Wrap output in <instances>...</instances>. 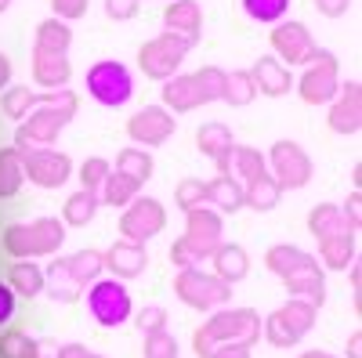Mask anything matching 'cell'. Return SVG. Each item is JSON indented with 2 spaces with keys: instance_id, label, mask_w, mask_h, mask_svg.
<instances>
[{
  "instance_id": "cell-1",
  "label": "cell",
  "mask_w": 362,
  "mask_h": 358,
  "mask_svg": "<svg viewBox=\"0 0 362 358\" xmlns=\"http://www.w3.org/2000/svg\"><path fill=\"white\" fill-rule=\"evenodd\" d=\"M69 44L73 29L58 18H47L37 25V44H33V80L51 91H66V83L73 76L69 69Z\"/></svg>"
},
{
  "instance_id": "cell-2",
  "label": "cell",
  "mask_w": 362,
  "mask_h": 358,
  "mask_svg": "<svg viewBox=\"0 0 362 358\" xmlns=\"http://www.w3.org/2000/svg\"><path fill=\"white\" fill-rule=\"evenodd\" d=\"M221 83H225V73L218 66H203L196 73H185V76H170L163 83V105L167 112H192L206 102H218L221 98Z\"/></svg>"
},
{
  "instance_id": "cell-3",
  "label": "cell",
  "mask_w": 362,
  "mask_h": 358,
  "mask_svg": "<svg viewBox=\"0 0 362 358\" xmlns=\"http://www.w3.org/2000/svg\"><path fill=\"white\" fill-rule=\"evenodd\" d=\"M268 268L276 275H283L290 293H305L312 304H322V297H326L322 272H319V264L305 250H297V246H272L268 250Z\"/></svg>"
},
{
  "instance_id": "cell-4",
  "label": "cell",
  "mask_w": 362,
  "mask_h": 358,
  "mask_svg": "<svg viewBox=\"0 0 362 358\" xmlns=\"http://www.w3.org/2000/svg\"><path fill=\"white\" fill-rule=\"evenodd\" d=\"M76 112V95L73 91H54L47 95V102L37 109V112H29L22 119V127H18V148H29V145H51L58 138V131H62L69 119Z\"/></svg>"
},
{
  "instance_id": "cell-5",
  "label": "cell",
  "mask_w": 362,
  "mask_h": 358,
  "mask_svg": "<svg viewBox=\"0 0 362 358\" xmlns=\"http://www.w3.org/2000/svg\"><path fill=\"white\" fill-rule=\"evenodd\" d=\"M257 337H261V318L254 311H218L196 333L192 347H196V354L206 358L210 351H218L225 344H254Z\"/></svg>"
},
{
  "instance_id": "cell-6",
  "label": "cell",
  "mask_w": 362,
  "mask_h": 358,
  "mask_svg": "<svg viewBox=\"0 0 362 358\" xmlns=\"http://www.w3.org/2000/svg\"><path fill=\"white\" fill-rule=\"evenodd\" d=\"M218 246H221V217L214 210L196 206V210H189V232H185V239H177V243L170 246V261L181 264V268H192L199 257L214 253Z\"/></svg>"
},
{
  "instance_id": "cell-7",
  "label": "cell",
  "mask_w": 362,
  "mask_h": 358,
  "mask_svg": "<svg viewBox=\"0 0 362 358\" xmlns=\"http://www.w3.org/2000/svg\"><path fill=\"white\" fill-rule=\"evenodd\" d=\"M62 239H66L62 221L40 217L33 225H11L4 232V246L15 257H44V253H54L58 246H62Z\"/></svg>"
},
{
  "instance_id": "cell-8",
  "label": "cell",
  "mask_w": 362,
  "mask_h": 358,
  "mask_svg": "<svg viewBox=\"0 0 362 358\" xmlns=\"http://www.w3.org/2000/svg\"><path fill=\"white\" fill-rule=\"evenodd\" d=\"M192 47H196L192 40L174 37V33H167V29H163L156 40H148V44L138 51V66H141L145 76H153V80H163V83H167L170 76H177L181 62L189 58Z\"/></svg>"
},
{
  "instance_id": "cell-9",
  "label": "cell",
  "mask_w": 362,
  "mask_h": 358,
  "mask_svg": "<svg viewBox=\"0 0 362 358\" xmlns=\"http://www.w3.org/2000/svg\"><path fill=\"white\" fill-rule=\"evenodd\" d=\"M87 91H90V98H98L102 105L119 109V105H127L131 95H134V76H131V69L124 62L105 58V62H95L87 69Z\"/></svg>"
},
{
  "instance_id": "cell-10",
  "label": "cell",
  "mask_w": 362,
  "mask_h": 358,
  "mask_svg": "<svg viewBox=\"0 0 362 358\" xmlns=\"http://www.w3.org/2000/svg\"><path fill=\"white\" fill-rule=\"evenodd\" d=\"M98 272H102V257L90 253V250H83L69 261H54L51 272H47L51 275V297L54 301H76L80 290L90 279H98Z\"/></svg>"
},
{
  "instance_id": "cell-11",
  "label": "cell",
  "mask_w": 362,
  "mask_h": 358,
  "mask_svg": "<svg viewBox=\"0 0 362 358\" xmlns=\"http://www.w3.org/2000/svg\"><path fill=\"white\" fill-rule=\"evenodd\" d=\"M297 91H300V98H305L308 105H326V102H334V95L341 91L337 58L329 54V51H319L312 62H308V69L300 73Z\"/></svg>"
},
{
  "instance_id": "cell-12",
  "label": "cell",
  "mask_w": 362,
  "mask_h": 358,
  "mask_svg": "<svg viewBox=\"0 0 362 358\" xmlns=\"http://www.w3.org/2000/svg\"><path fill=\"white\" fill-rule=\"evenodd\" d=\"M177 297L185 301L189 308H221L228 297H232V286L225 282V279H218V275H203V272H196V268H185V272L177 275Z\"/></svg>"
},
{
  "instance_id": "cell-13",
  "label": "cell",
  "mask_w": 362,
  "mask_h": 358,
  "mask_svg": "<svg viewBox=\"0 0 362 358\" xmlns=\"http://www.w3.org/2000/svg\"><path fill=\"white\" fill-rule=\"evenodd\" d=\"M315 322V304L312 301H290L286 308H279L276 315H268V340L279 344V347H290L297 344L300 337H305L312 330Z\"/></svg>"
},
{
  "instance_id": "cell-14",
  "label": "cell",
  "mask_w": 362,
  "mask_h": 358,
  "mask_svg": "<svg viewBox=\"0 0 362 358\" xmlns=\"http://www.w3.org/2000/svg\"><path fill=\"white\" fill-rule=\"evenodd\" d=\"M22 153V174H29V181H37L44 189H58L69 181V156L54 153V148H18Z\"/></svg>"
},
{
  "instance_id": "cell-15",
  "label": "cell",
  "mask_w": 362,
  "mask_h": 358,
  "mask_svg": "<svg viewBox=\"0 0 362 358\" xmlns=\"http://www.w3.org/2000/svg\"><path fill=\"white\" fill-rule=\"evenodd\" d=\"M272 47H276V58L283 66H308L319 54V44L300 22H279L272 29Z\"/></svg>"
},
{
  "instance_id": "cell-16",
  "label": "cell",
  "mask_w": 362,
  "mask_h": 358,
  "mask_svg": "<svg viewBox=\"0 0 362 358\" xmlns=\"http://www.w3.org/2000/svg\"><path fill=\"white\" fill-rule=\"evenodd\" d=\"M272 170H276L272 181L279 189H300L312 177V160L297 141H276L272 145Z\"/></svg>"
},
{
  "instance_id": "cell-17",
  "label": "cell",
  "mask_w": 362,
  "mask_h": 358,
  "mask_svg": "<svg viewBox=\"0 0 362 358\" xmlns=\"http://www.w3.org/2000/svg\"><path fill=\"white\" fill-rule=\"evenodd\" d=\"M87 304H90V315H95L102 326H119V322L131 318V293L119 282H109V279L90 286Z\"/></svg>"
},
{
  "instance_id": "cell-18",
  "label": "cell",
  "mask_w": 362,
  "mask_h": 358,
  "mask_svg": "<svg viewBox=\"0 0 362 358\" xmlns=\"http://www.w3.org/2000/svg\"><path fill=\"white\" fill-rule=\"evenodd\" d=\"M163 221H167V210L156 199H134L119 225H124L127 243H145V239H153L163 228Z\"/></svg>"
},
{
  "instance_id": "cell-19",
  "label": "cell",
  "mask_w": 362,
  "mask_h": 358,
  "mask_svg": "<svg viewBox=\"0 0 362 358\" xmlns=\"http://www.w3.org/2000/svg\"><path fill=\"white\" fill-rule=\"evenodd\" d=\"M127 134L138 145H163L174 134V116L160 105H148V109H141L127 119Z\"/></svg>"
},
{
  "instance_id": "cell-20",
  "label": "cell",
  "mask_w": 362,
  "mask_h": 358,
  "mask_svg": "<svg viewBox=\"0 0 362 358\" xmlns=\"http://www.w3.org/2000/svg\"><path fill=\"white\" fill-rule=\"evenodd\" d=\"M329 127H334L337 134H358V127H362V87H358V80H348L334 95V105H329Z\"/></svg>"
},
{
  "instance_id": "cell-21",
  "label": "cell",
  "mask_w": 362,
  "mask_h": 358,
  "mask_svg": "<svg viewBox=\"0 0 362 358\" xmlns=\"http://www.w3.org/2000/svg\"><path fill=\"white\" fill-rule=\"evenodd\" d=\"M247 73H250L254 91H261V95H268V98L286 95V91H290V83H293L290 69L279 62L276 54H261L257 62H254V69H247Z\"/></svg>"
},
{
  "instance_id": "cell-22",
  "label": "cell",
  "mask_w": 362,
  "mask_h": 358,
  "mask_svg": "<svg viewBox=\"0 0 362 358\" xmlns=\"http://www.w3.org/2000/svg\"><path fill=\"white\" fill-rule=\"evenodd\" d=\"M163 25L167 33L174 37H185V40H199V29H203V11L196 0H170V8L163 11Z\"/></svg>"
},
{
  "instance_id": "cell-23",
  "label": "cell",
  "mask_w": 362,
  "mask_h": 358,
  "mask_svg": "<svg viewBox=\"0 0 362 358\" xmlns=\"http://www.w3.org/2000/svg\"><path fill=\"white\" fill-rule=\"evenodd\" d=\"M102 264H109L119 279H134V275H141V272H145L148 253H145V246H141V243H116V246L102 257Z\"/></svg>"
},
{
  "instance_id": "cell-24",
  "label": "cell",
  "mask_w": 362,
  "mask_h": 358,
  "mask_svg": "<svg viewBox=\"0 0 362 358\" xmlns=\"http://www.w3.org/2000/svg\"><path fill=\"white\" fill-rule=\"evenodd\" d=\"M196 145H199V153H206V156H214V160H218L221 174H228L225 156H228V148H232V131H228L225 124H206V127H199Z\"/></svg>"
},
{
  "instance_id": "cell-25",
  "label": "cell",
  "mask_w": 362,
  "mask_h": 358,
  "mask_svg": "<svg viewBox=\"0 0 362 358\" xmlns=\"http://www.w3.org/2000/svg\"><path fill=\"white\" fill-rule=\"evenodd\" d=\"M312 235L315 239H329V235H348L351 232V221L344 210H337V206H315L312 210Z\"/></svg>"
},
{
  "instance_id": "cell-26",
  "label": "cell",
  "mask_w": 362,
  "mask_h": 358,
  "mask_svg": "<svg viewBox=\"0 0 362 358\" xmlns=\"http://www.w3.org/2000/svg\"><path fill=\"white\" fill-rule=\"evenodd\" d=\"M22 153L18 148H0V199H8L22 185Z\"/></svg>"
},
{
  "instance_id": "cell-27",
  "label": "cell",
  "mask_w": 362,
  "mask_h": 358,
  "mask_svg": "<svg viewBox=\"0 0 362 358\" xmlns=\"http://www.w3.org/2000/svg\"><path fill=\"white\" fill-rule=\"evenodd\" d=\"M134 196H138V181L134 177H127V174H112L109 170V177L102 181V199L109 203V206H127V203H134Z\"/></svg>"
},
{
  "instance_id": "cell-28",
  "label": "cell",
  "mask_w": 362,
  "mask_h": 358,
  "mask_svg": "<svg viewBox=\"0 0 362 358\" xmlns=\"http://www.w3.org/2000/svg\"><path fill=\"white\" fill-rule=\"evenodd\" d=\"M243 203H250L254 210H272V206L279 203V185L272 181L268 174H257L254 181H247V189H243Z\"/></svg>"
},
{
  "instance_id": "cell-29",
  "label": "cell",
  "mask_w": 362,
  "mask_h": 358,
  "mask_svg": "<svg viewBox=\"0 0 362 358\" xmlns=\"http://www.w3.org/2000/svg\"><path fill=\"white\" fill-rule=\"evenodd\" d=\"M214 261H218V279H225L228 286H232L235 279H243L247 268H250L247 253L239 250V246H218V250H214Z\"/></svg>"
},
{
  "instance_id": "cell-30",
  "label": "cell",
  "mask_w": 362,
  "mask_h": 358,
  "mask_svg": "<svg viewBox=\"0 0 362 358\" xmlns=\"http://www.w3.org/2000/svg\"><path fill=\"white\" fill-rule=\"evenodd\" d=\"M257 91H254V83H250V73L247 69H232V73H225V83H221V98L228 102V105H250V98H254Z\"/></svg>"
},
{
  "instance_id": "cell-31",
  "label": "cell",
  "mask_w": 362,
  "mask_h": 358,
  "mask_svg": "<svg viewBox=\"0 0 362 358\" xmlns=\"http://www.w3.org/2000/svg\"><path fill=\"white\" fill-rule=\"evenodd\" d=\"M47 102V95H37V91H29V87H8V95H4V116H11V119H25L29 116V109L33 105H44Z\"/></svg>"
},
{
  "instance_id": "cell-32",
  "label": "cell",
  "mask_w": 362,
  "mask_h": 358,
  "mask_svg": "<svg viewBox=\"0 0 362 358\" xmlns=\"http://www.w3.org/2000/svg\"><path fill=\"white\" fill-rule=\"evenodd\" d=\"M206 199L218 203L221 210H239V206H243V189H239L228 174H221V177H214V181L206 185Z\"/></svg>"
},
{
  "instance_id": "cell-33",
  "label": "cell",
  "mask_w": 362,
  "mask_h": 358,
  "mask_svg": "<svg viewBox=\"0 0 362 358\" xmlns=\"http://www.w3.org/2000/svg\"><path fill=\"white\" fill-rule=\"evenodd\" d=\"M319 246H322V261H326L329 268H348L351 257H355V239H351V232H348V235L319 239Z\"/></svg>"
},
{
  "instance_id": "cell-34",
  "label": "cell",
  "mask_w": 362,
  "mask_h": 358,
  "mask_svg": "<svg viewBox=\"0 0 362 358\" xmlns=\"http://www.w3.org/2000/svg\"><path fill=\"white\" fill-rule=\"evenodd\" d=\"M225 167H235L239 174L247 177V181H254L257 174H264V160L257 148H247V145H232L228 156H225Z\"/></svg>"
},
{
  "instance_id": "cell-35",
  "label": "cell",
  "mask_w": 362,
  "mask_h": 358,
  "mask_svg": "<svg viewBox=\"0 0 362 358\" xmlns=\"http://www.w3.org/2000/svg\"><path fill=\"white\" fill-rule=\"evenodd\" d=\"M116 170L127 174V177H134V181L141 185V181H148V177H153V156L141 153V148H124V153H119Z\"/></svg>"
},
{
  "instance_id": "cell-36",
  "label": "cell",
  "mask_w": 362,
  "mask_h": 358,
  "mask_svg": "<svg viewBox=\"0 0 362 358\" xmlns=\"http://www.w3.org/2000/svg\"><path fill=\"white\" fill-rule=\"evenodd\" d=\"M95 210H98V196L83 189V192L69 196V203H66V221H69V225H87L90 217H95Z\"/></svg>"
},
{
  "instance_id": "cell-37",
  "label": "cell",
  "mask_w": 362,
  "mask_h": 358,
  "mask_svg": "<svg viewBox=\"0 0 362 358\" xmlns=\"http://www.w3.org/2000/svg\"><path fill=\"white\" fill-rule=\"evenodd\" d=\"M11 286L18 293H25V297H37L44 290V272L37 264H15L11 268Z\"/></svg>"
},
{
  "instance_id": "cell-38",
  "label": "cell",
  "mask_w": 362,
  "mask_h": 358,
  "mask_svg": "<svg viewBox=\"0 0 362 358\" xmlns=\"http://www.w3.org/2000/svg\"><path fill=\"white\" fill-rule=\"evenodd\" d=\"M243 11L254 22H279L290 11V0H243Z\"/></svg>"
},
{
  "instance_id": "cell-39",
  "label": "cell",
  "mask_w": 362,
  "mask_h": 358,
  "mask_svg": "<svg viewBox=\"0 0 362 358\" xmlns=\"http://www.w3.org/2000/svg\"><path fill=\"white\" fill-rule=\"evenodd\" d=\"M33 354H37V344L29 340L25 333L0 337V358H33Z\"/></svg>"
},
{
  "instance_id": "cell-40",
  "label": "cell",
  "mask_w": 362,
  "mask_h": 358,
  "mask_svg": "<svg viewBox=\"0 0 362 358\" xmlns=\"http://www.w3.org/2000/svg\"><path fill=\"white\" fill-rule=\"evenodd\" d=\"M145 358H177V347H174V340L163 330L145 333Z\"/></svg>"
},
{
  "instance_id": "cell-41",
  "label": "cell",
  "mask_w": 362,
  "mask_h": 358,
  "mask_svg": "<svg viewBox=\"0 0 362 358\" xmlns=\"http://www.w3.org/2000/svg\"><path fill=\"white\" fill-rule=\"evenodd\" d=\"M80 177H83V189L87 192H95V189H102V181H105V177H109V163L105 160H87L83 167H80Z\"/></svg>"
},
{
  "instance_id": "cell-42",
  "label": "cell",
  "mask_w": 362,
  "mask_h": 358,
  "mask_svg": "<svg viewBox=\"0 0 362 358\" xmlns=\"http://www.w3.org/2000/svg\"><path fill=\"white\" fill-rule=\"evenodd\" d=\"M87 8H90V0H51L54 18H58V22H66V25H69L73 18H83Z\"/></svg>"
},
{
  "instance_id": "cell-43",
  "label": "cell",
  "mask_w": 362,
  "mask_h": 358,
  "mask_svg": "<svg viewBox=\"0 0 362 358\" xmlns=\"http://www.w3.org/2000/svg\"><path fill=\"white\" fill-rule=\"evenodd\" d=\"M203 199H206V185H203V181H196V177L181 181V189H177V203L185 206V210H196V206H203Z\"/></svg>"
},
{
  "instance_id": "cell-44",
  "label": "cell",
  "mask_w": 362,
  "mask_h": 358,
  "mask_svg": "<svg viewBox=\"0 0 362 358\" xmlns=\"http://www.w3.org/2000/svg\"><path fill=\"white\" fill-rule=\"evenodd\" d=\"M134 11H138V0H105V15L112 22H127L134 18Z\"/></svg>"
},
{
  "instance_id": "cell-45",
  "label": "cell",
  "mask_w": 362,
  "mask_h": 358,
  "mask_svg": "<svg viewBox=\"0 0 362 358\" xmlns=\"http://www.w3.org/2000/svg\"><path fill=\"white\" fill-rule=\"evenodd\" d=\"M138 322H141L145 333H156L160 326H163V308H145V311L138 315Z\"/></svg>"
},
{
  "instance_id": "cell-46",
  "label": "cell",
  "mask_w": 362,
  "mask_h": 358,
  "mask_svg": "<svg viewBox=\"0 0 362 358\" xmlns=\"http://www.w3.org/2000/svg\"><path fill=\"white\" fill-rule=\"evenodd\" d=\"M206 358H250V344H225L218 351H210Z\"/></svg>"
},
{
  "instance_id": "cell-47",
  "label": "cell",
  "mask_w": 362,
  "mask_h": 358,
  "mask_svg": "<svg viewBox=\"0 0 362 358\" xmlns=\"http://www.w3.org/2000/svg\"><path fill=\"white\" fill-rule=\"evenodd\" d=\"M11 315H15V293H11V286L0 282V322H8Z\"/></svg>"
},
{
  "instance_id": "cell-48",
  "label": "cell",
  "mask_w": 362,
  "mask_h": 358,
  "mask_svg": "<svg viewBox=\"0 0 362 358\" xmlns=\"http://www.w3.org/2000/svg\"><path fill=\"white\" fill-rule=\"evenodd\" d=\"M315 8L326 15V18H341L348 11V0H315Z\"/></svg>"
},
{
  "instance_id": "cell-49",
  "label": "cell",
  "mask_w": 362,
  "mask_h": 358,
  "mask_svg": "<svg viewBox=\"0 0 362 358\" xmlns=\"http://www.w3.org/2000/svg\"><path fill=\"white\" fill-rule=\"evenodd\" d=\"M11 83V58L8 54H0V91Z\"/></svg>"
},
{
  "instance_id": "cell-50",
  "label": "cell",
  "mask_w": 362,
  "mask_h": 358,
  "mask_svg": "<svg viewBox=\"0 0 362 358\" xmlns=\"http://www.w3.org/2000/svg\"><path fill=\"white\" fill-rule=\"evenodd\" d=\"M87 351L80 347V344H69V347H62V351H58V358H83Z\"/></svg>"
},
{
  "instance_id": "cell-51",
  "label": "cell",
  "mask_w": 362,
  "mask_h": 358,
  "mask_svg": "<svg viewBox=\"0 0 362 358\" xmlns=\"http://www.w3.org/2000/svg\"><path fill=\"white\" fill-rule=\"evenodd\" d=\"M300 358H334V354H326V351H308V354H300Z\"/></svg>"
},
{
  "instance_id": "cell-52",
  "label": "cell",
  "mask_w": 362,
  "mask_h": 358,
  "mask_svg": "<svg viewBox=\"0 0 362 358\" xmlns=\"http://www.w3.org/2000/svg\"><path fill=\"white\" fill-rule=\"evenodd\" d=\"M8 4H11V0H0V11H8Z\"/></svg>"
},
{
  "instance_id": "cell-53",
  "label": "cell",
  "mask_w": 362,
  "mask_h": 358,
  "mask_svg": "<svg viewBox=\"0 0 362 358\" xmlns=\"http://www.w3.org/2000/svg\"><path fill=\"white\" fill-rule=\"evenodd\" d=\"M83 358H102V354H83Z\"/></svg>"
}]
</instances>
